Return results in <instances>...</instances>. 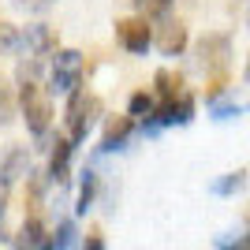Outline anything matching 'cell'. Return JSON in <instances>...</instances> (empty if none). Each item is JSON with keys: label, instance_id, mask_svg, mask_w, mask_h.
Here are the masks:
<instances>
[{"label": "cell", "instance_id": "1", "mask_svg": "<svg viewBox=\"0 0 250 250\" xmlns=\"http://www.w3.org/2000/svg\"><path fill=\"white\" fill-rule=\"evenodd\" d=\"M97 112H101V101H97L94 94H71V104H67V131H71V142H75V146L90 135Z\"/></svg>", "mask_w": 250, "mask_h": 250}, {"label": "cell", "instance_id": "2", "mask_svg": "<svg viewBox=\"0 0 250 250\" xmlns=\"http://www.w3.org/2000/svg\"><path fill=\"white\" fill-rule=\"evenodd\" d=\"M83 83V52L75 49H60L56 52V60H52V86L56 94H75Z\"/></svg>", "mask_w": 250, "mask_h": 250}, {"label": "cell", "instance_id": "3", "mask_svg": "<svg viewBox=\"0 0 250 250\" xmlns=\"http://www.w3.org/2000/svg\"><path fill=\"white\" fill-rule=\"evenodd\" d=\"M19 101H22L26 127H30L34 135H45V131H49V120H52V108H49V101H45V94L34 86V79H26V83H22Z\"/></svg>", "mask_w": 250, "mask_h": 250}, {"label": "cell", "instance_id": "4", "mask_svg": "<svg viewBox=\"0 0 250 250\" xmlns=\"http://www.w3.org/2000/svg\"><path fill=\"white\" fill-rule=\"evenodd\" d=\"M231 56V42L224 38V34H206L198 42V56H194V63H198L206 75L213 71H224V63H228Z\"/></svg>", "mask_w": 250, "mask_h": 250}, {"label": "cell", "instance_id": "5", "mask_svg": "<svg viewBox=\"0 0 250 250\" xmlns=\"http://www.w3.org/2000/svg\"><path fill=\"white\" fill-rule=\"evenodd\" d=\"M116 38L127 52H146L153 45V30L146 26V19H124L116 22Z\"/></svg>", "mask_w": 250, "mask_h": 250}, {"label": "cell", "instance_id": "6", "mask_svg": "<svg viewBox=\"0 0 250 250\" xmlns=\"http://www.w3.org/2000/svg\"><path fill=\"white\" fill-rule=\"evenodd\" d=\"M194 120V97L190 94H179L172 97V101H161V108H157V124H190Z\"/></svg>", "mask_w": 250, "mask_h": 250}, {"label": "cell", "instance_id": "7", "mask_svg": "<svg viewBox=\"0 0 250 250\" xmlns=\"http://www.w3.org/2000/svg\"><path fill=\"white\" fill-rule=\"evenodd\" d=\"M26 168H30V153L22 146L8 149V153L0 157V187H11L19 176H26Z\"/></svg>", "mask_w": 250, "mask_h": 250}, {"label": "cell", "instance_id": "8", "mask_svg": "<svg viewBox=\"0 0 250 250\" xmlns=\"http://www.w3.org/2000/svg\"><path fill=\"white\" fill-rule=\"evenodd\" d=\"M52 49H56V34L49 26H26V34H22V52L26 56H49Z\"/></svg>", "mask_w": 250, "mask_h": 250}, {"label": "cell", "instance_id": "9", "mask_svg": "<svg viewBox=\"0 0 250 250\" xmlns=\"http://www.w3.org/2000/svg\"><path fill=\"white\" fill-rule=\"evenodd\" d=\"M131 131H135V116H112L108 120V127H104V138H101V149L104 153H112V149H120L131 138Z\"/></svg>", "mask_w": 250, "mask_h": 250}, {"label": "cell", "instance_id": "10", "mask_svg": "<svg viewBox=\"0 0 250 250\" xmlns=\"http://www.w3.org/2000/svg\"><path fill=\"white\" fill-rule=\"evenodd\" d=\"M157 49L165 52V56H179V52L187 49V26L183 22H165L161 34H157Z\"/></svg>", "mask_w": 250, "mask_h": 250}, {"label": "cell", "instance_id": "11", "mask_svg": "<svg viewBox=\"0 0 250 250\" xmlns=\"http://www.w3.org/2000/svg\"><path fill=\"white\" fill-rule=\"evenodd\" d=\"M71 153H75L71 135H67V138H56V149H52V157H49V176L56 179V183L67 179V161H71Z\"/></svg>", "mask_w": 250, "mask_h": 250}, {"label": "cell", "instance_id": "12", "mask_svg": "<svg viewBox=\"0 0 250 250\" xmlns=\"http://www.w3.org/2000/svg\"><path fill=\"white\" fill-rule=\"evenodd\" d=\"M19 247H30V250H42V247H52V239L45 235V228H42V220H26L19 228Z\"/></svg>", "mask_w": 250, "mask_h": 250}, {"label": "cell", "instance_id": "13", "mask_svg": "<svg viewBox=\"0 0 250 250\" xmlns=\"http://www.w3.org/2000/svg\"><path fill=\"white\" fill-rule=\"evenodd\" d=\"M153 83H157V94H161V101H172V97H179V75H172V71H157V75H153Z\"/></svg>", "mask_w": 250, "mask_h": 250}, {"label": "cell", "instance_id": "14", "mask_svg": "<svg viewBox=\"0 0 250 250\" xmlns=\"http://www.w3.org/2000/svg\"><path fill=\"white\" fill-rule=\"evenodd\" d=\"M131 116H157V101L153 94H146V90H138V94H131Z\"/></svg>", "mask_w": 250, "mask_h": 250}, {"label": "cell", "instance_id": "15", "mask_svg": "<svg viewBox=\"0 0 250 250\" xmlns=\"http://www.w3.org/2000/svg\"><path fill=\"white\" fill-rule=\"evenodd\" d=\"M138 15H146V19H161L172 11V0H135Z\"/></svg>", "mask_w": 250, "mask_h": 250}, {"label": "cell", "instance_id": "16", "mask_svg": "<svg viewBox=\"0 0 250 250\" xmlns=\"http://www.w3.org/2000/svg\"><path fill=\"white\" fill-rule=\"evenodd\" d=\"M94 194H97V176L86 172V183H83V190H79V213H86V209L94 206Z\"/></svg>", "mask_w": 250, "mask_h": 250}, {"label": "cell", "instance_id": "17", "mask_svg": "<svg viewBox=\"0 0 250 250\" xmlns=\"http://www.w3.org/2000/svg\"><path fill=\"white\" fill-rule=\"evenodd\" d=\"M52 247H56V250L75 247V224H71V220H63L60 228H56V235H52Z\"/></svg>", "mask_w": 250, "mask_h": 250}, {"label": "cell", "instance_id": "18", "mask_svg": "<svg viewBox=\"0 0 250 250\" xmlns=\"http://www.w3.org/2000/svg\"><path fill=\"white\" fill-rule=\"evenodd\" d=\"M11 116H15V108H11V86L0 79V124H11Z\"/></svg>", "mask_w": 250, "mask_h": 250}, {"label": "cell", "instance_id": "19", "mask_svg": "<svg viewBox=\"0 0 250 250\" xmlns=\"http://www.w3.org/2000/svg\"><path fill=\"white\" fill-rule=\"evenodd\" d=\"M243 183H247V172H235V176L220 179V183H213V190H217V194H231V190H239Z\"/></svg>", "mask_w": 250, "mask_h": 250}, {"label": "cell", "instance_id": "20", "mask_svg": "<svg viewBox=\"0 0 250 250\" xmlns=\"http://www.w3.org/2000/svg\"><path fill=\"white\" fill-rule=\"evenodd\" d=\"M228 116H239V104H213V120H228Z\"/></svg>", "mask_w": 250, "mask_h": 250}, {"label": "cell", "instance_id": "21", "mask_svg": "<svg viewBox=\"0 0 250 250\" xmlns=\"http://www.w3.org/2000/svg\"><path fill=\"white\" fill-rule=\"evenodd\" d=\"M19 4H26V8H45V4H52V0H19Z\"/></svg>", "mask_w": 250, "mask_h": 250}, {"label": "cell", "instance_id": "22", "mask_svg": "<svg viewBox=\"0 0 250 250\" xmlns=\"http://www.w3.org/2000/svg\"><path fill=\"white\" fill-rule=\"evenodd\" d=\"M243 75H247V83H250V60H247V71H243Z\"/></svg>", "mask_w": 250, "mask_h": 250}, {"label": "cell", "instance_id": "23", "mask_svg": "<svg viewBox=\"0 0 250 250\" xmlns=\"http://www.w3.org/2000/svg\"><path fill=\"white\" fill-rule=\"evenodd\" d=\"M0 42H4V22H0Z\"/></svg>", "mask_w": 250, "mask_h": 250}]
</instances>
